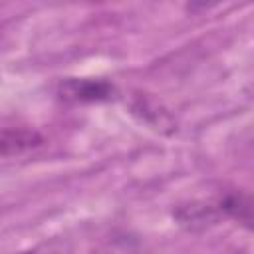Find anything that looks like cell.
Here are the masks:
<instances>
[{
    "label": "cell",
    "instance_id": "obj_1",
    "mask_svg": "<svg viewBox=\"0 0 254 254\" xmlns=\"http://www.w3.org/2000/svg\"><path fill=\"white\" fill-rule=\"evenodd\" d=\"M58 97L65 103H93L113 97L115 89L105 79H87V77H67L58 83Z\"/></svg>",
    "mask_w": 254,
    "mask_h": 254
},
{
    "label": "cell",
    "instance_id": "obj_3",
    "mask_svg": "<svg viewBox=\"0 0 254 254\" xmlns=\"http://www.w3.org/2000/svg\"><path fill=\"white\" fill-rule=\"evenodd\" d=\"M18 254H67V246L62 240H50V242H42L32 248H26Z\"/></svg>",
    "mask_w": 254,
    "mask_h": 254
},
{
    "label": "cell",
    "instance_id": "obj_2",
    "mask_svg": "<svg viewBox=\"0 0 254 254\" xmlns=\"http://www.w3.org/2000/svg\"><path fill=\"white\" fill-rule=\"evenodd\" d=\"M44 145V137L32 127H4L0 129V161L24 157Z\"/></svg>",
    "mask_w": 254,
    "mask_h": 254
}]
</instances>
